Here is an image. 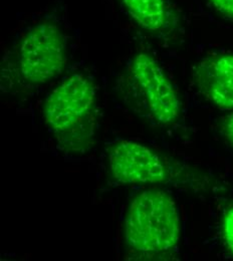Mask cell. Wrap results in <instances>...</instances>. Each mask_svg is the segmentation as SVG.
Instances as JSON below:
<instances>
[{"instance_id": "cell-10", "label": "cell", "mask_w": 233, "mask_h": 261, "mask_svg": "<svg viewBox=\"0 0 233 261\" xmlns=\"http://www.w3.org/2000/svg\"><path fill=\"white\" fill-rule=\"evenodd\" d=\"M211 5L223 16L233 19V0H209Z\"/></svg>"}, {"instance_id": "cell-3", "label": "cell", "mask_w": 233, "mask_h": 261, "mask_svg": "<svg viewBox=\"0 0 233 261\" xmlns=\"http://www.w3.org/2000/svg\"><path fill=\"white\" fill-rule=\"evenodd\" d=\"M44 122L63 151L87 153L95 143L98 125L97 91L91 77L72 73L65 77L44 100Z\"/></svg>"}, {"instance_id": "cell-5", "label": "cell", "mask_w": 233, "mask_h": 261, "mask_svg": "<svg viewBox=\"0 0 233 261\" xmlns=\"http://www.w3.org/2000/svg\"><path fill=\"white\" fill-rule=\"evenodd\" d=\"M108 178L117 185H163L178 180L182 169L151 147L117 140L106 147Z\"/></svg>"}, {"instance_id": "cell-6", "label": "cell", "mask_w": 233, "mask_h": 261, "mask_svg": "<svg viewBox=\"0 0 233 261\" xmlns=\"http://www.w3.org/2000/svg\"><path fill=\"white\" fill-rule=\"evenodd\" d=\"M193 81L200 93L213 106L233 111V54H218L199 62Z\"/></svg>"}, {"instance_id": "cell-1", "label": "cell", "mask_w": 233, "mask_h": 261, "mask_svg": "<svg viewBox=\"0 0 233 261\" xmlns=\"http://www.w3.org/2000/svg\"><path fill=\"white\" fill-rule=\"evenodd\" d=\"M124 233L126 259L173 258L180 241V215L174 198L159 188L134 196L126 213Z\"/></svg>"}, {"instance_id": "cell-9", "label": "cell", "mask_w": 233, "mask_h": 261, "mask_svg": "<svg viewBox=\"0 0 233 261\" xmlns=\"http://www.w3.org/2000/svg\"><path fill=\"white\" fill-rule=\"evenodd\" d=\"M219 128L224 140L233 148V111L222 119Z\"/></svg>"}, {"instance_id": "cell-4", "label": "cell", "mask_w": 233, "mask_h": 261, "mask_svg": "<svg viewBox=\"0 0 233 261\" xmlns=\"http://www.w3.org/2000/svg\"><path fill=\"white\" fill-rule=\"evenodd\" d=\"M124 103L140 118L159 126H170L181 115L179 96L157 60L146 51L137 53L118 81Z\"/></svg>"}, {"instance_id": "cell-7", "label": "cell", "mask_w": 233, "mask_h": 261, "mask_svg": "<svg viewBox=\"0 0 233 261\" xmlns=\"http://www.w3.org/2000/svg\"><path fill=\"white\" fill-rule=\"evenodd\" d=\"M134 22L150 33L165 32L170 25L165 0H119Z\"/></svg>"}, {"instance_id": "cell-2", "label": "cell", "mask_w": 233, "mask_h": 261, "mask_svg": "<svg viewBox=\"0 0 233 261\" xmlns=\"http://www.w3.org/2000/svg\"><path fill=\"white\" fill-rule=\"evenodd\" d=\"M67 64V38L51 21L31 27L3 58L1 88L21 92L39 88L59 77Z\"/></svg>"}, {"instance_id": "cell-8", "label": "cell", "mask_w": 233, "mask_h": 261, "mask_svg": "<svg viewBox=\"0 0 233 261\" xmlns=\"http://www.w3.org/2000/svg\"><path fill=\"white\" fill-rule=\"evenodd\" d=\"M222 235L226 249L233 257V206L229 207L223 215Z\"/></svg>"}]
</instances>
